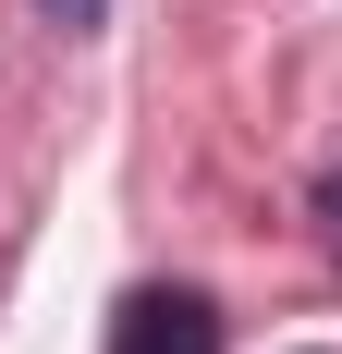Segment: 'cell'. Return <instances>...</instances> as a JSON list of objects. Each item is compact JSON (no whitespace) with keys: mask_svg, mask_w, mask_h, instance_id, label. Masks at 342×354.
Instances as JSON below:
<instances>
[{"mask_svg":"<svg viewBox=\"0 0 342 354\" xmlns=\"http://www.w3.org/2000/svg\"><path fill=\"white\" fill-rule=\"evenodd\" d=\"M110 354H220V306L196 281H147L110 306Z\"/></svg>","mask_w":342,"mask_h":354,"instance_id":"cell-1","label":"cell"},{"mask_svg":"<svg viewBox=\"0 0 342 354\" xmlns=\"http://www.w3.org/2000/svg\"><path fill=\"white\" fill-rule=\"evenodd\" d=\"M37 12H49L62 37H98V25H110V0H37Z\"/></svg>","mask_w":342,"mask_h":354,"instance_id":"cell-2","label":"cell"}]
</instances>
